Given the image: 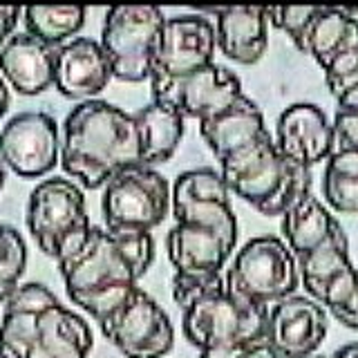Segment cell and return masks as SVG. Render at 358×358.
Instances as JSON below:
<instances>
[{
	"label": "cell",
	"mask_w": 358,
	"mask_h": 358,
	"mask_svg": "<svg viewBox=\"0 0 358 358\" xmlns=\"http://www.w3.org/2000/svg\"><path fill=\"white\" fill-rule=\"evenodd\" d=\"M175 227L166 235V251L177 275H220L238 244V217L231 190L213 168H193L173 184Z\"/></svg>",
	"instance_id": "obj_1"
},
{
	"label": "cell",
	"mask_w": 358,
	"mask_h": 358,
	"mask_svg": "<svg viewBox=\"0 0 358 358\" xmlns=\"http://www.w3.org/2000/svg\"><path fill=\"white\" fill-rule=\"evenodd\" d=\"M155 260L150 233H117L92 227L85 242L59 260L65 291L96 322L106 320L145 275Z\"/></svg>",
	"instance_id": "obj_2"
},
{
	"label": "cell",
	"mask_w": 358,
	"mask_h": 358,
	"mask_svg": "<svg viewBox=\"0 0 358 358\" xmlns=\"http://www.w3.org/2000/svg\"><path fill=\"white\" fill-rule=\"evenodd\" d=\"M61 166L90 190L106 186L128 168L143 166L134 115L101 99L72 108L61 132Z\"/></svg>",
	"instance_id": "obj_3"
},
{
	"label": "cell",
	"mask_w": 358,
	"mask_h": 358,
	"mask_svg": "<svg viewBox=\"0 0 358 358\" xmlns=\"http://www.w3.org/2000/svg\"><path fill=\"white\" fill-rule=\"evenodd\" d=\"M92 345L85 318L41 282L20 285L5 302L0 347L14 358H87Z\"/></svg>",
	"instance_id": "obj_4"
},
{
	"label": "cell",
	"mask_w": 358,
	"mask_h": 358,
	"mask_svg": "<svg viewBox=\"0 0 358 358\" xmlns=\"http://www.w3.org/2000/svg\"><path fill=\"white\" fill-rule=\"evenodd\" d=\"M173 298L182 309V327L199 352L266 343L268 307L229 291L224 275H173Z\"/></svg>",
	"instance_id": "obj_5"
},
{
	"label": "cell",
	"mask_w": 358,
	"mask_h": 358,
	"mask_svg": "<svg viewBox=\"0 0 358 358\" xmlns=\"http://www.w3.org/2000/svg\"><path fill=\"white\" fill-rule=\"evenodd\" d=\"M220 175L233 195L264 217H282L296 199L311 193V171L287 162L271 134L224 159Z\"/></svg>",
	"instance_id": "obj_6"
},
{
	"label": "cell",
	"mask_w": 358,
	"mask_h": 358,
	"mask_svg": "<svg viewBox=\"0 0 358 358\" xmlns=\"http://www.w3.org/2000/svg\"><path fill=\"white\" fill-rule=\"evenodd\" d=\"M25 222L38 249L56 262L74 253L92 229L81 186L65 177L45 179L31 190Z\"/></svg>",
	"instance_id": "obj_7"
},
{
	"label": "cell",
	"mask_w": 358,
	"mask_h": 358,
	"mask_svg": "<svg viewBox=\"0 0 358 358\" xmlns=\"http://www.w3.org/2000/svg\"><path fill=\"white\" fill-rule=\"evenodd\" d=\"M224 280L231 294L268 307L296 296L300 271L296 255L285 240L275 235H260L238 251Z\"/></svg>",
	"instance_id": "obj_8"
},
{
	"label": "cell",
	"mask_w": 358,
	"mask_h": 358,
	"mask_svg": "<svg viewBox=\"0 0 358 358\" xmlns=\"http://www.w3.org/2000/svg\"><path fill=\"white\" fill-rule=\"evenodd\" d=\"M164 22L162 9L152 5H117L108 9L101 29V48L110 61L112 76L126 83L150 81Z\"/></svg>",
	"instance_id": "obj_9"
},
{
	"label": "cell",
	"mask_w": 358,
	"mask_h": 358,
	"mask_svg": "<svg viewBox=\"0 0 358 358\" xmlns=\"http://www.w3.org/2000/svg\"><path fill=\"white\" fill-rule=\"evenodd\" d=\"M171 206V184L150 166H134L112 177L101 199L106 227L117 233H150Z\"/></svg>",
	"instance_id": "obj_10"
},
{
	"label": "cell",
	"mask_w": 358,
	"mask_h": 358,
	"mask_svg": "<svg viewBox=\"0 0 358 358\" xmlns=\"http://www.w3.org/2000/svg\"><path fill=\"white\" fill-rule=\"evenodd\" d=\"M217 36L213 22L201 14L166 18L150 72L152 96L213 65Z\"/></svg>",
	"instance_id": "obj_11"
},
{
	"label": "cell",
	"mask_w": 358,
	"mask_h": 358,
	"mask_svg": "<svg viewBox=\"0 0 358 358\" xmlns=\"http://www.w3.org/2000/svg\"><path fill=\"white\" fill-rule=\"evenodd\" d=\"M99 327L126 358H164L175 345V329L168 313L141 287L101 320Z\"/></svg>",
	"instance_id": "obj_12"
},
{
	"label": "cell",
	"mask_w": 358,
	"mask_h": 358,
	"mask_svg": "<svg viewBox=\"0 0 358 358\" xmlns=\"http://www.w3.org/2000/svg\"><path fill=\"white\" fill-rule=\"evenodd\" d=\"M0 159L18 177L38 179L61 162L59 123L48 112H20L0 130Z\"/></svg>",
	"instance_id": "obj_13"
},
{
	"label": "cell",
	"mask_w": 358,
	"mask_h": 358,
	"mask_svg": "<svg viewBox=\"0 0 358 358\" xmlns=\"http://www.w3.org/2000/svg\"><path fill=\"white\" fill-rule=\"evenodd\" d=\"M327 331L324 307L307 296H289L268 309L266 345L285 358H311Z\"/></svg>",
	"instance_id": "obj_14"
},
{
	"label": "cell",
	"mask_w": 358,
	"mask_h": 358,
	"mask_svg": "<svg viewBox=\"0 0 358 358\" xmlns=\"http://www.w3.org/2000/svg\"><path fill=\"white\" fill-rule=\"evenodd\" d=\"M275 145L287 162L311 171L336 150L334 123L316 103H291L278 117Z\"/></svg>",
	"instance_id": "obj_15"
},
{
	"label": "cell",
	"mask_w": 358,
	"mask_h": 358,
	"mask_svg": "<svg viewBox=\"0 0 358 358\" xmlns=\"http://www.w3.org/2000/svg\"><path fill=\"white\" fill-rule=\"evenodd\" d=\"M244 96L246 94L240 78L227 67L213 63L206 70L188 76L164 90L162 94L152 96V101L173 106L182 112L184 119H197L201 123L224 115Z\"/></svg>",
	"instance_id": "obj_16"
},
{
	"label": "cell",
	"mask_w": 358,
	"mask_h": 358,
	"mask_svg": "<svg viewBox=\"0 0 358 358\" xmlns=\"http://www.w3.org/2000/svg\"><path fill=\"white\" fill-rule=\"evenodd\" d=\"M110 78L112 67L99 41L76 36L59 48L54 87L65 99L81 101V103L92 101L108 87Z\"/></svg>",
	"instance_id": "obj_17"
},
{
	"label": "cell",
	"mask_w": 358,
	"mask_h": 358,
	"mask_svg": "<svg viewBox=\"0 0 358 358\" xmlns=\"http://www.w3.org/2000/svg\"><path fill=\"white\" fill-rule=\"evenodd\" d=\"M59 48L31 34H14L0 50V76L22 96H36L54 85Z\"/></svg>",
	"instance_id": "obj_18"
},
{
	"label": "cell",
	"mask_w": 358,
	"mask_h": 358,
	"mask_svg": "<svg viewBox=\"0 0 358 358\" xmlns=\"http://www.w3.org/2000/svg\"><path fill=\"white\" fill-rule=\"evenodd\" d=\"M210 14L217 16V48L227 59L240 65L262 61L268 48L266 7H227L210 9Z\"/></svg>",
	"instance_id": "obj_19"
},
{
	"label": "cell",
	"mask_w": 358,
	"mask_h": 358,
	"mask_svg": "<svg viewBox=\"0 0 358 358\" xmlns=\"http://www.w3.org/2000/svg\"><path fill=\"white\" fill-rule=\"evenodd\" d=\"M199 134L222 164L224 159L238 155L246 145L255 143L257 139H262L271 132L266 130L262 110L257 108L255 101L244 96L224 115L210 121H201Z\"/></svg>",
	"instance_id": "obj_20"
},
{
	"label": "cell",
	"mask_w": 358,
	"mask_h": 358,
	"mask_svg": "<svg viewBox=\"0 0 358 358\" xmlns=\"http://www.w3.org/2000/svg\"><path fill=\"white\" fill-rule=\"evenodd\" d=\"M298 50L311 56L322 72L329 70L345 56L358 54V18L345 9L320 7Z\"/></svg>",
	"instance_id": "obj_21"
},
{
	"label": "cell",
	"mask_w": 358,
	"mask_h": 358,
	"mask_svg": "<svg viewBox=\"0 0 358 358\" xmlns=\"http://www.w3.org/2000/svg\"><path fill=\"white\" fill-rule=\"evenodd\" d=\"M134 121L141 143V164L150 168L166 164L182 143L184 115L173 106L152 101L134 115Z\"/></svg>",
	"instance_id": "obj_22"
},
{
	"label": "cell",
	"mask_w": 358,
	"mask_h": 358,
	"mask_svg": "<svg viewBox=\"0 0 358 358\" xmlns=\"http://www.w3.org/2000/svg\"><path fill=\"white\" fill-rule=\"evenodd\" d=\"M338 227L341 222L313 193H305L296 199L282 215V235L296 260L318 249Z\"/></svg>",
	"instance_id": "obj_23"
},
{
	"label": "cell",
	"mask_w": 358,
	"mask_h": 358,
	"mask_svg": "<svg viewBox=\"0 0 358 358\" xmlns=\"http://www.w3.org/2000/svg\"><path fill=\"white\" fill-rule=\"evenodd\" d=\"M352 266L354 262L350 257V240H347V233L343 231V227H338L318 249L298 257L300 285L305 287L311 300L318 302L322 291L329 287L331 280Z\"/></svg>",
	"instance_id": "obj_24"
},
{
	"label": "cell",
	"mask_w": 358,
	"mask_h": 358,
	"mask_svg": "<svg viewBox=\"0 0 358 358\" xmlns=\"http://www.w3.org/2000/svg\"><path fill=\"white\" fill-rule=\"evenodd\" d=\"M322 197L341 215H358V152L334 150L324 166Z\"/></svg>",
	"instance_id": "obj_25"
},
{
	"label": "cell",
	"mask_w": 358,
	"mask_h": 358,
	"mask_svg": "<svg viewBox=\"0 0 358 358\" xmlns=\"http://www.w3.org/2000/svg\"><path fill=\"white\" fill-rule=\"evenodd\" d=\"M87 11L81 5H65V7H43L34 5L22 9L27 34L36 36L38 41L61 48L76 36L85 25Z\"/></svg>",
	"instance_id": "obj_26"
},
{
	"label": "cell",
	"mask_w": 358,
	"mask_h": 358,
	"mask_svg": "<svg viewBox=\"0 0 358 358\" xmlns=\"http://www.w3.org/2000/svg\"><path fill=\"white\" fill-rule=\"evenodd\" d=\"M318 305L327 309L343 327L358 331V268L352 266L334 278L322 291Z\"/></svg>",
	"instance_id": "obj_27"
},
{
	"label": "cell",
	"mask_w": 358,
	"mask_h": 358,
	"mask_svg": "<svg viewBox=\"0 0 358 358\" xmlns=\"http://www.w3.org/2000/svg\"><path fill=\"white\" fill-rule=\"evenodd\" d=\"M27 266V244L22 235L7 224H0V305L20 287Z\"/></svg>",
	"instance_id": "obj_28"
},
{
	"label": "cell",
	"mask_w": 358,
	"mask_h": 358,
	"mask_svg": "<svg viewBox=\"0 0 358 358\" xmlns=\"http://www.w3.org/2000/svg\"><path fill=\"white\" fill-rule=\"evenodd\" d=\"M334 134H336V150L358 152V85L345 90L336 99Z\"/></svg>",
	"instance_id": "obj_29"
},
{
	"label": "cell",
	"mask_w": 358,
	"mask_h": 358,
	"mask_svg": "<svg viewBox=\"0 0 358 358\" xmlns=\"http://www.w3.org/2000/svg\"><path fill=\"white\" fill-rule=\"evenodd\" d=\"M320 7H266L268 22L280 31H285L287 36L294 41L296 48H300L302 38L311 25V20L316 18Z\"/></svg>",
	"instance_id": "obj_30"
},
{
	"label": "cell",
	"mask_w": 358,
	"mask_h": 358,
	"mask_svg": "<svg viewBox=\"0 0 358 358\" xmlns=\"http://www.w3.org/2000/svg\"><path fill=\"white\" fill-rule=\"evenodd\" d=\"M199 358H285L275 350H271L266 343L260 345H246V347H222V350H206Z\"/></svg>",
	"instance_id": "obj_31"
},
{
	"label": "cell",
	"mask_w": 358,
	"mask_h": 358,
	"mask_svg": "<svg viewBox=\"0 0 358 358\" xmlns=\"http://www.w3.org/2000/svg\"><path fill=\"white\" fill-rule=\"evenodd\" d=\"M20 14H22L20 7H0V50L11 38V31L16 29Z\"/></svg>",
	"instance_id": "obj_32"
},
{
	"label": "cell",
	"mask_w": 358,
	"mask_h": 358,
	"mask_svg": "<svg viewBox=\"0 0 358 358\" xmlns=\"http://www.w3.org/2000/svg\"><path fill=\"white\" fill-rule=\"evenodd\" d=\"M7 110H9V90H7L5 78L0 76V121L7 115Z\"/></svg>",
	"instance_id": "obj_33"
},
{
	"label": "cell",
	"mask_w": 358,
	"mask_h": 358,
	"mask_svg": "<svg viewBox=\"0 0 358 358\" xmlns=\"http://www.w3.org/2000/svg\"><path fill=\"white\" fill-rule=\"evenodd\" d=\"M331 358H358V343H350V345L341 347Z\"/></svg>",
	"instance_id": "obj_34"
},
{
	"label": "cell",
	"mask_w": 358,
	"mask_h": 358,
	"mask_svg": "<svg viewBox=\"0 0 358 358\" xmlns=\"http://www.w3.org/2000/svg\"><path fill=\"white\" fill-rule=\"evenodd\" d=\"M5 179H7V173H5V164L0 159V190L5 188Z\"/></svg>",
	"instance_id": "obj_35"
},
{
	"label": "cell",
	"mask_w": 358,
	"mask_h": 358,
	"mask_svg": "<svg viewBox=\"0 0 358 358\" xmlns=\"http://www.w3.org/2000/svg\"><path fill=\"white\" fill-rule=\"evenodd\" d=\"M0 358H14V356H11V354H7V352L3 350V347H0Z\"/></svg>",
	"instance_id": "obj_36"
},
{
	"label": "cell",
	"mask_w": 358,
	"mask_h": 358,
	"mask_svg": "<svg viewBox=\"0 0 358 358\" xmlns=\"http://www.w3.org/2000/svg\"><path fill=\"white\" fill-rule=\"evenodd\" d=\"M311 358H327V356H311Z\"/></svg>",
	"instance_id": "obj_37"
}]
</instances>
